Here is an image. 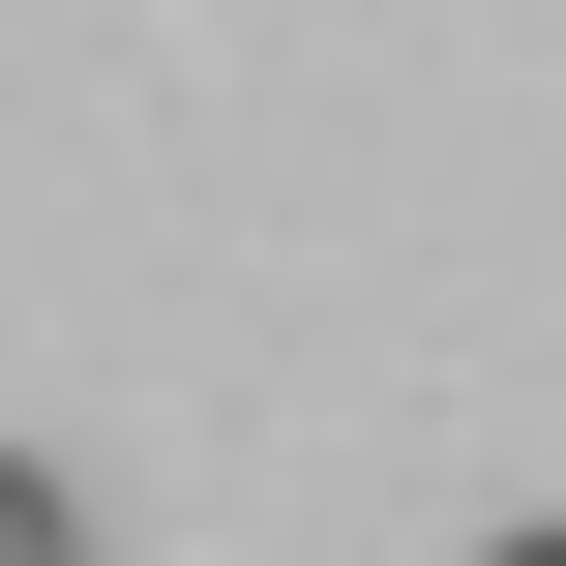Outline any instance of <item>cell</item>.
I'll list each match as a JSON object with an SVG mask.
<instances>
[{
  "mask_svg": "<svg viewBox=\"0 0 566 566\" xmlns=\"http://www.w3.org/2000/svg\"><path fill=\"white\" fill-rule=\"evenodd\" d=\"M0 566H90V537H60V478H30V448H0Z\"/></svg>",
  "mask_w": 566,
  "mask_h": 566,
  "instance_id": "6da1fadb",
  "label": "cell"
},
{
  "mask_svg": "<svg viewBox=\"0 0 566 566\" xmlns=\"http://www.w3.org/2000/svg\"><path fill=\"white\" fill-rule=\"evenodd\" d=\"M478 566H566V537H478Z\"/></svg>",
  "mask_w": 566,
  "mask_h": 566,
  "instance_id": "7a4b0ae2",
  "label": "cell"
}]
</instances>
